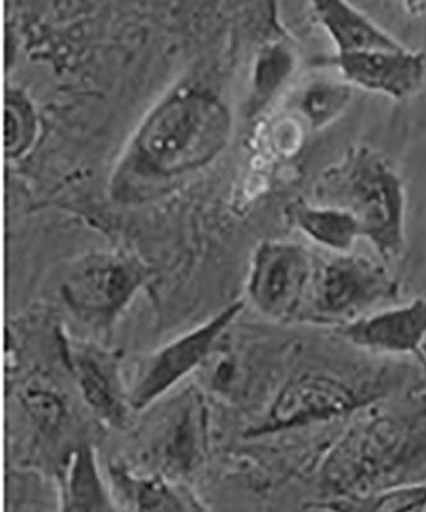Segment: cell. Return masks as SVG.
<instances>
[{"label":"cell","instance_id":"cell-1","mask_svg":"<svg viewBox=\"0 0 426 512\" xmlns=\"http://www.w3.org/2000/svg\"><path fill=\"white\" fill-rule=\"evenodd\" d=\"M313 195L316 204L351 213L383 263L395 264L402 258L405 185L386 155L370 146H352L319 176Z\"/></svg>","mask_w":426,"mask_h":512},{"label":"cell","instance_id":"cell-2","mask_svg":"<svg viewBox=\"0 0 426 512\" xmlns=\"http://www.w3.org/2000/svg\"><path fill=\"white\" fill-rule=\"evenodd\" d=\"M229 130L231 121L221 104L205 96H182L150 118L140 148L154 167L185 171L212 159L226 144Z\"/></svg>","mask_w":426,"mask_h":512},{"label":"cell","instance_id":"cell-3","mask_svg":"<svg viewBox=\"0 0 426 512\" xmlns=\"http://www.w3.org/2000/svg\"><path fill=\"white\" fill-rule=\"evenodd\" d=\"M400 285L382 260L351 253L316 262L301 323L338 328L396 299Z\"/></svg>","mask_w":426,"mask_h":512},{"label":"cell","instance_id":"cell-4","mask_svg":"<svg viewBox=\"0 0 426 512\" xmlns=\"http://www.w3.org/2000/svg\"><path fill=\"white\" fill-rule=\"evenodd\" d=\"M315 267L316 260L305 246L264 242L256 250L247 282L251 304L274 322L301 323Z\"/></svg>","mask_w":426,"mask_h":512},{"label":"cell","instance_id":"cell-5","mask_svg":"<svg viewBox=\"0 0 426 512\" xmlns=\"http://www.w3.org/2000/svg\"><path fill=\"white\" fill-rule=\"evenodd\" d=\"M242 303L227 306L203 326L163 347L145 364L130 395V404L136 410L144 409L163 395L192 369L199 367L209 355L214 342L240 313Z\"/></svg>","mask_w":426,"mask_h":512},{"label":"cell","instance_id":"cell-6","mask_svg":"<svg viewBox=\"0 0 426 512\" xmlns=\"http://www.w3.org/2000/svg\"><path fill=\"white\" fill-rule=\"evenodd\" d=\"M325 62L336 66L350 84L396 100L411 98L426 80L424 50L337 53Z\"/></svg>","mask_w":426,"mask_h":512},{"label":"cell","instance_id":"cell-7","mask_svg":"<svg viewBox=\"0 0 426 512\" xmlns=\"http://www.w3.org/2000/svg\"><path fill=\"white\" fill-rule=\"evenodd\" d=\"M351 345L378 354H421L426 340V296L379 310L336 328Z\"/></svg>","mask_w":426,"mask_h":512},{"label":"cell","instance_id":"cell-8","mask_svg":"<svg viewBox=\"0 0 426 512\" xmlns=\"http://www.w3.org/2000/svg\"><path fill=\"white\" fill-rule=\"evenodd\" d=\"M141 273L125 264L100 262L72 273L63 283L66 303L80 317L107 323L125 308L141 285Z\"/></svg>","mask_w":426,"mask_h":512},{"label":"cell","instance_id":"cell-9","mask_svg":"<svg viewBox=\"0 0 426 512\" xmlns=\"http://www.w3.org/2000/svg\"><path fill=\"white\" fill-rule=\"evenodd\" d=\"M311 6L336 45L337 53L405 48L347 0H311Z\"/></svg>","mask_w":426,"mask_h":512},{"label":"cell","instance_id":"cell-10","mask_svg":"<svg viewBox=\"0 0 426 512\" xmlns=\"http://www.w3.org/2000/svg\"><path fill=\"white\" fill-rule=\"evenodd\" d=\"M70 359L82 396L90 408L108 423L121 424L127 408L113 360L91 347L73 349Z\"/></svg>","mask_w":426,"mask_h":512},{"label":"cell","instance_id":"cell-11","mask_svg":"<svg viewBox=\"0 0 426 512\" xmlns=\"http://www.w3.org/2000/svg\"><path fill=\"white\" fill-rule=\"evenodd\" d=\"M351 395L340 382L331 378L304 377L283 390L270 414L272 428L287 427L309 416L336 413L346 409Z\"/></svg>","mask_w":426,"mask_h":512},{"label":"cell","instance_id":"cell-12","mask_svg":"<svg viewBox=\"0 0 426 512\" xmlns=\"http://www.w3.org/2000/svg\"><path fill=\"white\" fill-rule=\"evenodd\" d=\"M288 223L308 239L336 254L351 253L360 239L359 222L346 210L293 201L286 209Z\"/></svg>","mask_w":426,"mask_h":512},{"label":"cell","instance_id":"cell-13","mask_svg":"<svg viewBox=\"0 0 426 512\" xmlns=\"http://www.w3.org/2000/svg\"><path fill=\"white\" fill-rule=\"evenodd\" d=\"M67 511L113 510L96 469L93 451L82 447L73 457L66 486Z\"/></svg>","mask_w":426,"mask_h":512},{"label":"cell","instance_id":"cell-14","mask_svg":"<svg viewBox=\"0 0 426 512\" xmlns=\"http://www.w3.org/2000/svg\"><path fill=\"white\" fill-rule=\"evenodd\" d=\"M350 84L332 80H315L311 82L300 99L301 112L308 118L314 130H320L340 117L351 103Z\"/></svg>","mask_w":426,"mask_h":512},{"label":"cell","instance_id":"cell-15","mask_svg":"<svg viewBox=\"0 0 426 512\" xmlns=\"http://www.w3.org/2000/svg\"><path fill=\"white\" fill-rule=\"evenodd\" d=\"M329 510L340 511H384L421 512L426 510V482L403 484V486L383 489L365 497H352L350 500L332 502Z\"/></svg>","mask_w":426,"mask_h":512},{"label":"cell","instance_id":"cell-16","mask_svg":"<svg viewBox=\"0 0 426 512\" xmlns=\"http://www.w3.org/2000/svg\"><path fill=\"white\" fill-rule=\"evenodd\" d=\"M134 488L139 510H191L181 496L162 480H140L134 484Z\"/></svg>","mask_w":426,"mask_h":512},{"label":"cell","instance_id":"cell-17","mask_svg":"<svg viewBox=\"0 0 426 512\" xmlns=\"http://www.w3.org/2000/svg\"><path fill=\"white\" fill-rule=\"evenodd\" d=\"M29 405L36 418L43 420L45 424L56 422L61 409L53 399L44 393H34L29 397Z\"/></svg>","mask_w":426,"mask_h":512},{"label":"cell","instance_id":"cell-18","mask_svg":"<svg viewBox=\"0 0 426 512\" xmlns=\"http://www.w3.org/2000/svg\"><path fill=\"white\" fill-rule=\"evenodd\" d=\"M401 6L411 17L426 16V0H400Z\"/></svg>","mask_w":426,"mask_h":512},{"label":"cell","instance_id":"cell-19","mask_svg":"<svg viewBox=\"0 0 426 512\" xmlns=\"http://www.w3.org/2000/svg\"><path fill=\"white\" fill-rule=\"evenodd\" d=\"M420 359L423 360L424 363L426 364V340L424 342L423 347H421Z\"/></svg>","mask_w":426,"mask_h":512}]
</instances>
